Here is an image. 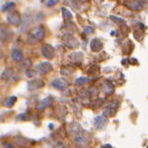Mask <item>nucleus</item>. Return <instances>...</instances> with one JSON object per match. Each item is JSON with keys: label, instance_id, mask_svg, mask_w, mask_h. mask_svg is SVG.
I'll return each instance as SVG.
<instances>
[{"label": "nucleus", "instance_id": "f257e3e1", "mask_svg": "<svg viewBox=\"0 0 148 148\" xmlns=\"http://www.w3.org/2000/svg\"><path fill=\"white\" fill-rule=\"evenodd\" d=\"M53 70V65L48 62H42L39 64H37L36 66V71L40 75H45V74H48Z\"/></svg>", "mask_w": 148, "mask_h": 148}, {"label": "nucleus", "instance_id": "f03ea898", "mask_svg": "<svg viewBox=\"0 0 148 148\" xmlns=\"http://www.w3.org/2000/svg\"><path fill=\"white\" fill-rule=\"evenodd\" d=\"M41 54L44 58L51 60L55 57V49L53 48L51 45L45 44L41 47Z\"/></svg>", "mask_w": 148, "mask_h": 148}, {"label": "nucleus", "instance_id": "7ed1b4c3", "mask_svg": "<svg viewBox=\"0 0 148 148\" xmlns=\"http://www.w3.org/2000/svg\"><path fill=\"white\" fill-rule=\"evenodd\" d=\"M44 86V81L41 79H32L27 82V90L28 91H36L41 89Z\"/></svg>", "mask_w": 148, "mask_h": 148}, {"label": "nucleus", "instance_id": "20e7f679", "mask_svg": "<svg viewBox=\"0 0 148 148\" xmlns=\"http://www.w3.org/2000/svg\"><path fill=\"white\" fill-rule=\"evenodd\" d=\"M7 21L10 23H12L13 25H20L22 23V18H21V15L18 14V12H12L10 13L9 15L7 16Z\"/></svg>", "mask_w": 148, "mask_h": 148}, {"label": "nucleus", "instance_id": "39448f33", "mask_svg": "<svg viewBox=\"0 0 148 148\" xmlns=\"http://www.w3.org/2000/svg\"><path fill=\"white\" fill-rule=\"evenodd\" d=\"M117 106H118L117 102H111L110 104H108L103 110V116H105V117H112L116 113Z\"/></svg>", "mask_w": 148, "mask_h": 148}, {"label": "nucleus", "instance_id": "423d86ee", "mask_svg": "<svg viewBox=\"0 0 148 148\" xmlns=\"http://www.w3.org/2000/svg\"><path fill=\"white\" fill-rule=\"evenodd\" d=\"M52 86L58 90H65L67 88L68 83L62 78H56L55 80L52 82Z\"/></svg>", "mask_w": 148, "mask_h": 148}, {"label": "nucleus", "instance_id": "0eeeda50", "mask_svg": "<svg viewBox=\"0 0 148 148\" xmlns=\"http://www.w3.org/2000/svg\"><path fill=\"white\" fill-rule=\"evenodd\" d=\"M106 123H107V120L105 119V116L99 115L95 118V126H96V128L99 130L103 129L105 125H106Z\"/></svg>", "mask_w": 148, "mask_h": 148}, {"label": "nucleus", "instance_id": "6e6552de", "mask_svg": "<svg viewBox=\"0 0 148 148\" xmlns=\"http://www.w3.org/2000/svg\"><path fill=\"white\" fill-rule=\"evenodd\" d=\"M52 103V99L50 97H46V99H42L40 102L38 103V105H37V108H38L39 111H43L46 109L47 107H49L50 105H51Z\"/></svg>", "mask_w": 148, "mask_h": 148}, {"label": "nucleus", "instance_id": "1a4fd4ad", "mask_svg": "<svg viewBox=\"0 0 148 148\" xmlns=\"http://www.w3.org/2000/svg\"><path fill=\"white\" fill-rule=\"evenodd\" d=\"M102 47H103V44H102V42L99 40V39H94L92 42H91V49L92 51L94 52H99L100 50L102 49Z\"/></svg>", "mask_w": 148, "mask_h": 148}, {"label": "nucleus", "instance_id": "9d476101", "mask_svg": "<svg viewBox=\"0 0 148 148\" xmlns=\"http://www.w3.org/2000/svg\"><path fill=\"white\" fill-rule=\"evenodd\" d=\"M11 58L13 59V60L17 62H22L23 60V52L18 49H14L13 51L11 52Z\"/></svg>", "mask_w": 148, "mask_h": 148}, {"label": "nucleus", "instance_id": "9b49d317", "mask_svg": "<svg viewBox=\"0 0 148 148\" xmlns=\"http://www.w3.org/2000/svg\"><path fill=\"white\" fill-rule=\"evenodd\" d=\"M65 44H66V46H68L69 48H76V47H78L79 42L77 39H75L74 37H67L66 40H65Z\"/></svg>", "mask_w": 148, "mask_h": 148}, {"label": "nucleus", "instance_id": "f8f14e48", "mask_svg": "<svg viewBox=\"0 0 148 148\" xmlns=\"http://www.w3.org/2000/svg\"><path fill=\"white\" fill-rule=\"evenodd\" d=\"M13 75H14V72H13L12 68H6L2 73L1 79L2 80H10V79H12Z\"/></svg>", "mask_w": 148, "mask_h": 148}, {"label": "nucleus", "instance_id": "ddd939ff", "mask_svg": "<svg viewBox=\"0 0 148 148\" xmlns=\"http://www.w3.org/2000/svg\"><path fill=\"white\" fill-rule=\"evenodd\" d=\"M69 59L72 62H80L83 60V54L82 53H73L69 56Z\"/></svg>", "mask_w": 148, "mask_h": 148}, {"label": "nucleus", "instance_id": "4468645a", "mask_svg": "<svg viewBox=\"0 0 148 148\" xmlns=\"http://www.w3.org/2000/svg\"><path fill=\"white\" fill-rule=\"evenodd\" d=\"M44 35H45L44 28L42 27V26H39V27H37L35 33H34V37H36L38 40H41V39H43Z\"/></svg>", "mask_w": 148, "mask_h": 148}, {"label": "nucleus", "instance_id": "2eb2a0df", "mask_svg": "<svg viewBox=\"0 0 148 148\" xmlns=\"http://www.w3.org/2000/svg\"><path fill=\"white\" fill-rule=\"evenodd\" d=\"M70 131L72 132V134H74V136H77V134H81V133H82L80 126H79L77 123H73L72 125H71Z\"/></svg>", "mask_w": 148, "mask_h": 148}, {"label": "nucleus", "instance_id": "dca6fc26", "mask_svg": "<svg viewBox=\"0 0 148 148\" xmlns=\"http://www.w3.org/2000/svg\"><path fill=\"white\" fill-rule=\"evenodd\" d=\"M128 6L130 8H132V9H134V10H140L142 8V5L140 4V2L136 1V0H134V1H133V2H130V3H128Z\"/></svg>", "mask_w": 148, "mask_h": 148}, {"label": "nucleus", "instance_id": "f3484780", "mask_svg": "<svg viewBox=\"0 0 148 148\" xmlns=\"http://www.w3.org/2000/svg\"><path fill=\"white\" fill-rule=\"evenodd\" d=\"M16 101H17V97H9V99L5 101V106H6V107H12L13 105L16 103Z\"/></svg>", "mask_w": 148, "mask_h": 148}, {"label": "nucleus", "instance_id": "a211bd4d", "mask_svg": "<svg viewBox=\"0 0 148 148\" xmlns=\"http://www.w3.org/2000/svg\"><path fill=\"white\" fill-rule=\"evenodd\" d=\"M62 11L63 18H64L65 20H70V18H72V15H71V13L68 11L67 9H65V8H62Z\"/></svg>", "mask_w": 148, "mask_h": 148}, {"label": "nucleus", "instance_id": "6ab92c4d", "mask_svg": "<svg viewBox=\"0 0 148 148\" xmlns=\"http://www.w3.org/2000/svg\"><path fill=\"white\" fill-rule=\"evenodd\" d=\"M88 81H89L88 78H86V77H79L78 79H76L75 83H76V85L80 86V85H84V84L87 83Z\"/></svg>", "mask_w": 148, "mask_h": 148}, {"label": "nucleus", "instance_id": "aec40b11", "mask_svg": "<svg viewBox=\"0 0 148 148\" xmlns=\"http://www.w3.org/2000/svg\"><path fill=\"white\" fill-rule=\"evenodd\" d=\"M14 3L13 2H10V3H7V4H5L4 6H3V8H2V11H7L8 9H10L12 6H14Z\"/></svg>", "mask_w": 148, "mask_h": 148}, {"label": "nucleus", "instance_id": "412c9836", "mask_svg": "<svg viewBox=\"0 0 148 148\" xmlns=\"http://www.w3.org/2000/svg\"><path fill=\"white\" fill-rule=\"evenodd\" d=\"M58 1H59V0H49L48 3H47V6H48V7L53 6V5L57 4V3H58Z\"/></svg>", "mask_w": 148, "mask_h": 148}, {"label": "nucleus", "instance_id": "4be33fe9", "mask_svg": "<svg viewBox=\"0 0 148 148\" xmlns=\"http://www.w3.org/2000/svg\"><path fill=\"white\" fill-rule=\"evenodd\" d=\"M85 29H86V33H92V32H94V29H92V27H89V26H87Z\"/></svg>", "mask_w": 148, "mask_h": 148}, {"label": "nucleus", "instance_id": "5701e85b", "mask_svg": "<svg viewBox=\"0 0 148 148\" xmlns=\"http://www.w3.org/2000/svg\"><path fill=\"white\" fill-rule=\"evenodd\" d=\"M111 18H112V20H115V21H117V22H124V21L122 20V18H116V17H111Z\"/></svg>", "mask_w": 148, "mask_h": 148}, {"label": "nucleus", "instance_id": "b1692460", "mask_svg": "<svg viewBox=\"0 0 148 148\" xmlns=\"http://www.w3.org/2000/svg\"><path fill=\"white\" fill-rule=\"evenodd\" d=\"M4 146H7V147H9V148H11V147H14L12 144H9V143H3Z\"/></svg>", "mask_w": 148, "mask_h": 148}, {"label": "nucleus", "instance_id": "393cba45", "mask_svg": "<svg viewBox=\"0 0 148 148\" xmlns=\"http://www.w3.org/2000/svg\"><path fill=\"white\" fill-rule=\"evenodd\" d=\"M103 147H111L110 144H106V145H103Z\"/></svg>", "mask_w": 148, "mask_h": 148}, {"label": "nucleus", "instance_id": "a878e982", "mask_svg": "<svg viewBox=\"0 0 148 148\" xmlns=\"http://www.w3.org/2000/svg\"><path fill=\"white\" fill-rule=\"evenodd\" d=\"M1 58H2V55H1V53H0V60H1Z\"/></svg>", "mask_w": 148, "mask_h": 148}]
</instances>
